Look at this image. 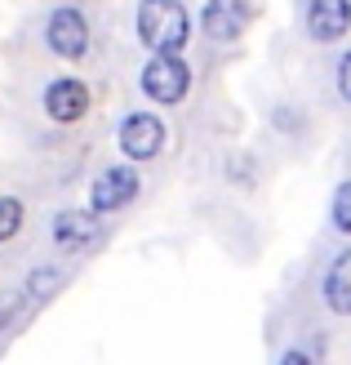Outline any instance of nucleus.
<instances>
[{
  "instance_id": "obj_6",
  "label": "nucleus",
  "mask_w": 351,
  "mask_h": 365,
  "mask_svg": "<svg viewBox=\"0 0 351 365\" xmlns=\"http://www.w3.org/2000/svg\"><path fill=\"white\" fill-rule=\"evenodd\" d=\"M45 112L58 120V125H76V120L89 112V89H85L80 81H71V76L53 81V85L45 89Z\"/></svg>"
},
{
  "instance_id": "obj_4",
  "label": "nucleus",
  "mask_w": 351,
  "mask_h": 365,
  "mask_svg": "<svg viewBox=\"0 0 351 365\" xmlns=\"http://www.w3.org/2000/svg\"><path fill=\"white\" fill-rule=\"evenodd\" d=\"M160 148H164V125L152 112H134L120 125V152L129 160H152L160 156Z\"/></svg>"
},
{
  "instance_id": "obj_15",
  "label": "nucleus",
  "mask_w": 351,
  "mask_h": 365,
  "mask_svg": "<svg viewBox=\"0 0 351 365\" xmlns=\"http://www.w3.org/2000/svg\"><path fill=\"white\" fill-rule=\"evenodd\" d=\"M338 94L351 103V53H342V63H338Z\"/></svg>"
},
{
  "instance_id": "obj_1",
  "label": "nucleus",
  "mask_w": 351,
  "mask_h": 365,
  "mask_svg": "<svg viewBox=\"0 0 351 365\" xmlns=\"http://www.w3.org/2000/svg\"><path fill=\"white\" fill-rule=\"evenodd\" d=\"M187 9L178 5V0H142L138 5V36L147 49L156 53H178L187 45Z\"/></svg>"
},
{
  "instance_id": "obj_14",
  "label": "nucleus",
  "mask_w": 351,
  "mask_h": 365,
  "mask_svg": "<svg viewBox=\"0 0 351 365\" xmlns=\"http://www.w3.org/2000/svg\"><path fill=\"white\" fill-rule=\"evenodd\" d=\"M18 312H23V294H18V289H5V294H0V330H5Z\"/></svg>"
},
{
  "instance_id": "obj_10",
  "label": "nucleus",
  "mask_w": 351,
  "mask_h": 365,
  "mask_svg": "<svg viewBox=\"0 0 351 365\" xmlns=\"http://www.w3.org/2000/svg\"><path fill=\"white\" fill-rule=\"evenodd\" d=\"M325 303H329V312H338V317H351V250H342L334 267H329V277H325Z\"/></svg>"
},
{
  "instance_id": "obj_5",
  "label": "nucleus",
  "mask_w": 351,
  "mask_h": 365,
  "mask_svg": "<svg viewBox=\"0 0 351 365\" xmlns=\"http://www.w3.org/2000/svg\"><path fill=\"white\" fill-rule=\"evenodd\" d=\"M138 174L129 165H116V170H103L94 178V214H112V210H125L129 200L138 196Z\"/></svg>"
},
{
  "instance_id": "obj_7",
  "label": "nucleus",
  "mask_w": 351,
  "mask_h": 365,
  "mask_svg": "<svg viewBox=\"0 0 351 365\" xmlns=\"http://www.w3.org/2000/svg\"><path fill=\"white\" fill-rule=\"evenodd\" d=\"M249 23V5L245 0H209L205 5V36L209 41H236Z\"/></svg>"
},
{
  "instance_id": "obj_13",
  "label": "nucleus",
  "mask_w": 351,
  "mask_h": 365,
  "mask_svg": "<svg viewBox=\"0 0 351 365\" xmlns=\"http://www.w3.org/2000/svg\"><path fill=\"white\" fill-rule=\"evenodd\" d=\"M334 227L351 236V182H342L338 196H334Z\"/></svg>"
},
{
  "instance_id": "obj_3",
  "label": "nucleus",
  "mask_w": 351,
  "mask_h": 365,
  "mask_svg": "<svg viewBox=\"0 0 351 365\" xmlns=\"http://www.w3.org/2000/svg\"><path fill=\"white\" fill-rule=\"evenodd\" d=\"M45 41H49V49L58 53V58H80L89 49V27H85L80 9H71V5L53 9L49 27H45Z\"/></svg>"
},
{
  "instance_id": "obj_12",
  "label": "nucleus",
  "mask_w": 351,
  "mask_h": 365,
  "mask_svg": "<svg viewBox=\"0 0 351 365\" xmlns=\"http://www.w3.org/2000/svg\"><path fill=\"white\" fill-rule=\"evenodd\" d=\"M18 227H23V205L14 196H0V241H9Z\"/></svg>"
},
{
  "instance_id": "obj_11",
  "label": "nucleus",
  "mask_w": 351,
  "mask_h": 365,
  "mask_svg": "<svg viewBox=\"0 0 351 365\" xmlns=\"http://www.w3.org/2000/svg\"><path fill=\"white\" fill-rule=\"evenodd\" d=\"M58 285H63V272H58V267H41V272H31V277H27V294L49 299Z\"/></svg>"
},
{
  "instance_id": "obj_9",
  "label": "nucleus",
  "mask_w": 351,
  "mask_h": 365,
  "mask_svg": "<svg viewBox=\"0 0 351 365\" xmlns=\"http://www.w3.org/2000/svg\"><path fill=\"white\" fill-rule=\"evenodd\" d=\"M98 214H85V210H63L58 218H53V241H58V250H80L98 236Z\"/></svg>"
},
{
  "instance_id": "obj_2",
  "label": "nucleus",
  "mask_w": 351,
  "mask_h": 365,
  "mask_svg": "<svg viewBox=\"0 0 351 365\" xmlns=\"http://www.w3.org/2000/svg\"><path fill=\"white\" fill-rule=\"evenodd\" d=\"M187 85H192V71L178 53H156L142 67V94L156 98V103H182L187 98Z\"/></svg>"
},
{
  "instance_id": "obj_8",
  "label": "nucleus",
  "mask_w": 351,
  "mask_h": 365,
  "mask_svg": "<svg viewBox=\"0 0 351 365\" xmlns=\"http://www.w3.org/2000/svg\"><path fill=\"white\" fill-rule=\"evenodd\" d=\"M351 27V0H311L307 9V31L316 41H338Z\"/></svg>"
}]
</instances>
